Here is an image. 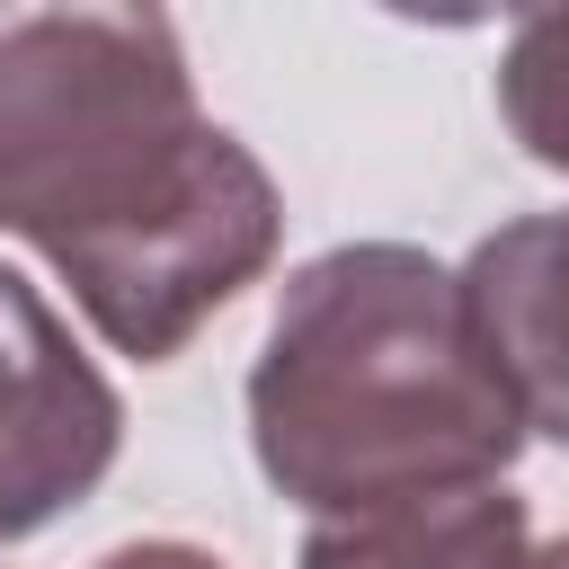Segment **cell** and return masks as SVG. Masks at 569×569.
<instances>
[{
  "mask_svg": "<svg viewBox=\"0 0 569 569\" xmlns=\"http://www.w3.org/2000/svg\"><path fill=\"white\" fill-rule=\"evenodd\" d=\"M116 391L27 276L0 267V542L36 533L116 462Z\"/></svg>",
  "mask_w": 569,
  "mask_h": 569,
  "instance_id": "3",
  "label": "cell"
},
{
  "mask_svg": "<svg viewBox=\"0 0 569 569\" xmlns=\"http://www.w3.org/2000/svg\"><path fill=\"white\" fill-rule=\"evenodd\" d=\"M249 436L284 498L356 525L489 489L525 445V409L462 302V276L427 249L365 240L284 284L249 373Z\"/></svg>",
  "mask_w": 569,
  "mask_h": 569,
  "instance_id": "2",
  "label": "cell"
},
{
  "mask_svg": "<svg viewBox=\"0 0 569 569\" xmlns=\"http://www.w3.org/2000/svg\"><path fill=\"white\" fill-rule=\"evenodd\" d=\"M98 569H222V560H204L187 542H133V551H107Z\"/></svg>",
  "mask_w": 569,
  "mask_h": 569,
  "instance_id": "7",
  "label": "cell"
},
{
  "mask_svg": "<svg viewBox=\"0 0 569 569\" xmlns=\"http://www.w3.org/2000/svg\"><path fill=\"white\" fill-rule=\"evenodd\" d=\"M498 98H507V124L525 133V151L569 169V9H542L516 27Z\"/></svg>",
  "mask_w": 569,
  "mask_h": 569,
  "instance_id": "6",
  "label": "cell"
},
{
  "mask_svg": "<svg viewBox=\"0 0 569 569\" xmlns=\"http://www.w3.org/2000/svg\"><path fill=\"white\" fill-rule=\"evenodd\" d=\"M276 222L267 169L196 116L169 18H0V231L36 240L124 356H178L276 258Z\"/></svg>",
  "mask_w": 569,
  "mask_h": 569,
  "instance_id": "1",
  "label": "cell"
},
{
  "mask_svg": "<svg viewBox=\"0 0 569 569\" xmlns=\"http://www.w3.org/2000/svg\"><path fill=\"white\" fill-rule=\"evenodd\" d=\"M302 569H569V542H533L525 498L489 480V489L418 498L391 516L320 525L302 542Z\"/></svg>",
  "mask_w": 569,
  "mask_h": 569,
  "instance_id": "5",
  "label": "cell"
},
{
  "mask_svg": "<svg viewBox=\"0 0 569 569\" xmlns=\"http://www.w3.org/2000/svg\"><path fill=\"white\" fill-rule=\"evenodd\" d=\"M462 302L525 409V436L569 445V213L489 231L462 267Z\"/></svg>",
  "mask_w": 569,
  "mask_h": 569,
  "instance_id": "4",
  "label": "cell"
}]
</instances>
